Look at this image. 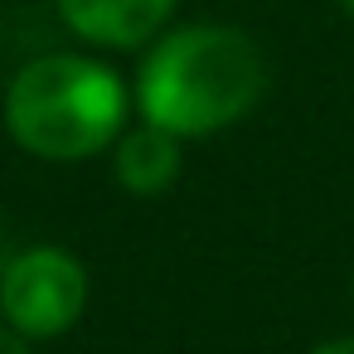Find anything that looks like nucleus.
Wrapping results in <instances>:
<instances>
[{"label": "nucleus", "mask_w": 354, "mask_h": 354, "mask_svg": "<svg viewBox=\"0 0 354 354\" xmlns=\"http://www.w3.org/2000/svg\"><path fill=\"white\" fill-rule=\"evenodd\" d=\"M335 6H339L344 15H354V0H335Z\"/></svg>", "instance_id": "6e6552de"}, {"label": "nucleus", "mask_w": 354, "mask_h": 354, "mask_svg": "<svg viewBox=\"0 0 354 354\" xmlns=\"http://www.w3.org/2000/svg\"><path fill=\"white\" fill-rule=\"evenodd\" d=\"M170 10L175 0H59L64 25L83 35L88 44H107V49L146 44L165 25Z\"/></svg>", "instance_id": "20e7f679"}, {"label": "nucleus", "mask_w": 354, "mask_h": 354, "mask_svg": "<svg viewBox=\"0 0 354 354\" xmlns=\"http://www.w3.org/2000/svg\"><path fill=\"white\" fill-rule=\"evenodd\" d=\"M310 354H354V339H330V344H320Z\"/></svg>", "instance_id": "0eeeda50"}, {"label": "nucleus", "mask_w": 354, "mask_h": 354, "mask_svg": "<svg viewBox=\"0 0 354 354\" xmlns=\"http://www.w3.org/2000/svg\"><path fill=\"white\" fill-rule=\"evenodd\" d=\"M127 122L122 78L78 54H44L25 64L6 93L10 136L44 160H83L107 151Z\"/></svg>", "instance_id": "f03ea898"}, {"label": "nucleus", "mask_w": 354, "mask_h": 354, "mask_svg": "<svg viewBox=\"0 0 354 354\" xmlns=\"http://www.w3.org/2000/svg\"><path fill=\"white\" fill-rule=\"evenodd\" d=\"M262 88L267 68L248 35L228 25H189L146 54L136 73V107L151 127L209 136L238 122L262 97Z\"/></svg>", "instance_id": "f257e3e1"}, {"label": "nucleus", "mask_w": 354, "mask_h": 354, "mask_svg": "<svg viewBox=\"0 0 354 354\" xmlns=\"http://www.w3.org/2000/svg\"><path fill=\"white\" fill-rule=\"evenodd\" d=\"M117 180L131 194H156L180 175V136L165 127H136L127 136H117Z\"/></svg>", "instance_id": "39448f33"}, {"label": "nucleus", "mask_w": 354, "mask_h": 354, "mask_svg": "<svg viewBox=\"0 0 354 354\" xmlns=\"http://www.w3.org/2000/svg\"><path fill=\"white\" fill-rule=\"evenodd\" d=\"M0 354H30L25 335H20V330H0Z\"/></svg>", "instance_id": "423d86ee"}, {"label": "nucleus", "mask_w": 354, "mask_h": 354, "mask_svg": "<svg viewBox=\"0 0 354 354\" xmlns=\"http://www.w3.org/2000/svg\"><path fill=\"white\" fill-rule=\"evenodd\" d=\"M88 306V272L64 248H30L0 277V310L25 339H54L78 325Z\"/></svg>", "instance_id": "7ed1b4c3"}]
</instances>
